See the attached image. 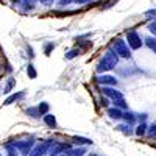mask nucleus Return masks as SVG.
<instances>
[{
    "instance_id": "f257e3e1",
    "label": "nucleus",
    "mask_w": 156,
    "mask_h": 156,
    "mask_svg": "<svg viewBox=\"0 0 156 156\" xmlns=\"http://www.w3.org/2000/svg\"><path fill=\"white\" fill-rule=\"evenodd\" d=\"M117 64H119V55H117L114 50L109 48L106 53L98 59V62H97V73L109 72V70L117 67Z\"/></svg>"
},
{
    "instance_id": "f03ea898",
    "label": "nucleus",
    "mask_w": 156,
    "mask_h": 156,
    "mask_svg": "<svg viewBox=\"0 0 156 156\" xmlns=\"http://www.w3.org/2000/svg\"><path fill=\"white\" fill-rule=\"evenodd\" d=\"M111 50H114L119 55V58H123V59L131 58V48L126 44V41H123L120 37H115L111 41Z\"/></svg>"
},
{
    "instance_id": "7ed1b4c3",
    "label": "nucleus",
    "mask_w": 156,
    "mask_h": 156,
    "mask_svg": "<svg viewBox=\"0 0 156 156\" xmlns=\"http://www.w3.org/2000/svg\"><path fill=\"white\" fill-rule=\"evenodd\" d=\"M53 142H55V139H44L41 142H36L28 156H47Z\"/></svg>"
},
{
    "instance_id": "20e7f679",
    "label": "nucleus",
    "mask_w": 156,
    "mask_h": 156,
    "mask_svg": "<svg viewBox=\"0 0 156 156\" xmlns=\"http://www.w3.org/2000/svg\"><path fill=\"white\" fill-rule=\"evenodd\" d=\"M12 144L16 145V148L19 150V153L22 156H28L30 151H31V148L36 144V139H34V136H30L28 139H23V140H14Z\"/></svg>"
},
{
    "instance_id": "39448f33",
    "label": "nucleus",
    "mask_w": 156,
    "mask_h": 156,
    "mask_svg": "<svg viewBox=\"0 0 156 156\" xmlns=\"http://www.w3.org/2000/svg\"><path fill=\"white\" fill-rule=\"evenodd\" d=\"M126 44L129 45L131 50H139L144 45V39L140 37V34L136 30H126Z\"/></svg>"
},
{
    "instance_id": "423d86ee",
    "label": "nucleus",
    "mask_w": 156,
    "mask_h": 156,
    "mask_svg": "<svg viewBox=\"0 0 156 156\" xmlns=\"http://www.w3.org/2000/svg\"><path fill=\"white\" fill-rule=\"evenodd\" d=\"M72 145L70 144H66V142H58V140H55L53 144H51V147H50V150H48V154L47 156H59L62 151H66L67 148H70Z\"/></svg>"
},
{
    "instance_id": "0eeeda50",
    "label": "nucleus",
    "mask_w": 156,
    "mask_h": 156,
    "mask_svg": "<svg viewBox=\"0 0 156 156\" xmlns=\"http://www.w3.org/2000/svg\"><path fill=\"white\" fill-rule=\"evenodd\" d=\"M97 83L101 84V86H117V78L112 76V75H108V73H98V76L95 78Z\"/></svg>"
},
{
    "instance_id": "6e6552de",
    "label": "nucleus",
    "mask_w": 156,
    "mask_h": 156,
    "mask_svg": "<svg viewBox=\"0 0 156 156\" xmlns=\"http://www.w3.org/2000/svg\"><path fill=\"white\" fill-rule=\"evenodd\" d=\"M25 95H27V94H25V90H17V92H12V94H9V95L5 98L3 105H5V106H9V105H12V103L23 100Z\"/></svg>"
},
{
    "instance_id": "1a4fd4ad",
    "label": "nucleus",
    "mask_w": 156,
    "mask_h": 156,
    "mask_svg": "<svg viewBox=\"0 0 156 156\" xmlns=\"http://www.w3.org/2000/svg\"><path fill=\"white\" fill-rule=\"evenodd\" d=\"M101 94L106 95L108 98H119V97H123V94L120 92V90H117L115 86H103L101 87Z\"/></svg>"
},
{
    "instance_id": "9d476101",
    "label": "nucleus",
    "mask_w": 156,
    "mask_h": 156,
    "mask_svg": "<svg viewBox=\"0 0 156 156\" xmlns=\"http://www.w3.org/2000/svg\"><path fill=\"white\" fill-rule=\"evenodd\" d=\"M87 151H86V148L84 147H80V145H76L75 148H67L66 151H62L59 156H84Z\"/></svg>"
},
{
    "instance_id": "9b49d317",
    "label": "nucleus",
    "mask_w": 156,
    "mask_h": 156,
    "mask_svg": "<svg viewBox=\"0 0 156 156\" xmlns=\"http://www.w3.org/2000/svg\"><path fill=\"white\" fill-rule=\"evenodd\" d=\"M106 114L109 115V119H112V120H122L123 119V109L115 108V106L106 108Z\"/></svg>"
},
{
    "instance_id": "f8f14e48",
    "label": "nucleus",
    "mask_w": 156,
    "mask_h": 156,
    "mask_svg": "<svg viewBox=\"0 0 156 156\" xmlns=\"http://www.w3.org/2000/svg\"><path fill=\"white\" fill-rule=\"evenodd\" d=\"M36 5H37V0H22V2L19 3V6H20V9H22L23 12L33 11V9L36 8Z\"/></svg>"
},
{
    "instance_id": "ddd939ff",
    "label": "nucleus",
    "mask_w": 156,
    "mask_h": 156,
    "mask_svg": "<svg viewBox=\"0 0 156 156\" xmlns=\"http://www.w3.org/2000/svg\"><path fill=\"white\" fill-rule=\"evenodd\" d=\"M125 123H129V125H134L137 122V114H134L133 111H129V109H125L123 111V119Z\"/></svg>"
},
{
    "instance_id": "4468645a",
    "label": "nucleus",
    "mask_w": 156,
    "mask_h": 156,
    "mask_svg": "<svg viewBox=\"0 0 156 156\" xmlns=\"http://www.w3.org/2000/svg\"><path fill=\"white\" fill-rule=\"evenodd\" d=\"M42 120H44V123L48 126V128H56L58 126V122H56V117L53 115V114H50V112H47L45 115H42Z\"/></svg>"
},
{
    "instance_id": "2eb2a0df",
    "label": "nucleus",
    "mask_w": 156,
    "mask_h": 156,
    "mask_svg": "<svg viewBox=\"0 0 156 156\" xmlns=\"http://www.w3.org/2000/svg\"><path fill=\"white\" fill-rule=\"evenodd\" d=\"M72 144L80 145V147H83V145H92V140L87 139V137H83V136H73L72 137Z\"/></svg>"
},
{
    "instance_id": "dca6fc26",
    "label": "nucleus",
    "mask_w": 156,
    "mask_h": 156,
    "mask_svg": "<svg viewBox=\"0 0 156 156\" xmlns=\"http://www.w3.org/2000/svg\"><path fill=\"white\" fill-rule=\"evenodd\" d=\"M147 131H148V125H147L145 122H139V123H137V126L134 128V134H136V136H139V137L145 136V134H147Z\"/></svg>"
},
{
    "instance_id": "f3484780",
    "label": "nucleus",
    "mask_w": 156,
    "mask_h": 156,
    "mask_svg": "<svg viewBox=\"0 0 156 156\" xmlns=\"http://www.w3.org/2000/svg\"><path fill=\"white\" fill-rule=\"evenodd\" d=\"M111 103H112V106H115V108H120V109H128V103H126V100H125V97H119V98H112L111 100Z\"/></svg>"
},
{
    "instance_id": "a211bd4d",
    "label": "nucleus",
    "mask_w": 156,
    "mask_h": 156,
    "mask_svg": "<svg viewBox=\"0 0 156 156\" xmlns=\"http://www.w3.org/2000/svg\"><path fill=\"white\" fill-rule=\"evenodd\" d=\"M117 131H120V133L125 134V136H131V134L134 133V129H133V125L123 123V125H119V126H117Z\"/></svg>"
},
{
    "instance_id": "6ab92c4d",
    "label": "nucleus",
    "mask_w": 156,
    "mask_h": 156,
    "mask_svg": "<svg viewBox=\"0 0 156 156\" xmlns=\"http://www.w3.org/2000/svg\"><path fill=\"white\" fill-rule=\"evenodd\" d=\"M144 44L156 55V36H147V37L144 39Z\"/></svg>"
},
{
    "instance_id": "aec40b11",
    "label": "nucleus",
    "mask_w": 156,
    "mask_h": 156,
    "mask_svg": "<svg viewBox=\"0 0 156 156\" xmlns=\"http://www.w3.org/2000/svg\"><path fill=\"white\" fill-rule=\"evenodd\" d=\"M80 55H81V48H70V50L67 51V53L64 55V58L70 61V59H75V58H78Z\"/></svg>"
},
{
    "instance_id": "412c9836",
    "label": "nucleus",
    "mask_w": 156,
    "mask_h": 156,
    "mask_svg": "<svg viewBox=\"0 0 156 156\" xmlns=\"http://www.w3.org/2000/svg\"><path fill=\"white\" fill-rule=\"evenodd\" d=\"M25 112H27V115L33 117V119H41V112H39L37 106H30L25 109Z\"/></svg>"
},
{
    "instance_id": "4be33fe9",
    "label": "nucleus",
    "mask_w": 156,
    "mask_h": 156,
    "mask_svg": "<svg viewBox=\"0 0 156 156\" xmlns=\"http://www.w3.org/2000/svg\"><path fill=\"white\" fill-rule=\"evenodd\" d=\"M27 75H28V78H31V80L37 78V70H36V67H34V64L28 62V66H27Z\"/></svg>"
},
{
    "instance_id": "5701e85b",
    "label": "nucleus",
    "mask_w": 156,
    "mask_h": 156,
    "mask_svg": "<svg viewBox=\"0 0 156 156\" xmlns=\"http://www.w3.org/2000/svg\"><path fill=\"white\" fill-rule=\"evenodd\" d=\"M14 86H16V80H14V78H8V81H6V84L3 87V92L5 94H11V90H12Z\"/></svg>"
},
{
    "instance_id": "b1692460",
    "label": "nucleus",
    "mask_w": 156,
    "mask_h": 156,
    "mask_svg": "<svg viewBox=\"0 0 156 156\" xmlns=\"http://www.w3.org/2000/svg\"><path fill=\"white\" fill-rule=\"evenodd\" d=\"M37 109H39V112H41V115H45L47 112H50V105L47 101H41L37 105Z\"/></svg>"
},
{
    "instance_id": "393cba45",
    "label": "nucleus",
    "mask_w": 156,
    "mask_h": 156,
    "mask_svg": "<svg viewBox=\"0 0 156 156\" xmlns=\"http://www.w3.org/2000/svg\"><path fill=\"white\" fill-rule=\"evenodd\" d=\"M144 17L147 20H156V9H147L144 12Z\"/></svg>"
},
{
    "instance_id": "a878e982",
    "label": "nucleus",
    "mask_w": 156,
    "mask_h": 156,
    "mask_svg": "<svg viewBox=\"0 0 156 156\" xmlns=\"http://www.w3.org/2000/svg\"><path fill=\"white\" fill-rule=\"evenodd\" d=\"M55 45H56L55 42H47V44L44 45V53H45V55H50V51L55 48Z\"/></svg>"
},
{
    "instance_id": "bb28decb",
    "label": "nucleus",
    "mask_w": 156,
    "mask_h": 156,
    "mask_svg": "<svg viewBox=\"0 0 156 156\" xmlns=\"http://www.w3.org/2000/svg\"><path fill=\"white\" fill-rule=\"evenodd\" d=\"M148 31L151 33V36H156V20H151L150 23H148Z\"/></svg>"
},
{
    "instance_id": "cd10ccee",
    "label": "nucleus",
    "mask_w": 156,
    "mask_h": 156,
    "mask_svg": "<svg viewBox=\"0 0 156 156\" xmlns=\"http://www.w3.org/2000/svg\"><path fill=\"white\" fill-rule=\"evenodd\" d=\"M109 98L106 97V95H101V98H100V105L103 106V108H109Z\"/></svg>"
},
{
    "instance_id": "c85d7f7f",
    "label": "nucleus",
    "mask_w": 156,
    "mask_h": 156,
    "mask_svg": "<svg viewBox=\"0 0 156 156\" xmlns=\"http://www.w3.org/2000/svg\"><path fill=\"white\" fill-rule=\"evenodd\" d=\"M147 134H148V136H151V137H156V123H151V125L148 126Z\"/></svg>"
},
{
    "instance_id": "c756f323",
    "label": "nucleus",
    "mask_w": 156,
    "mask_h": 156,
    "mask_svg": "<svg viewBox=\"0 0 156 156\" xmlns=\"http://www.w3.org/2000/svg\"><path fill=\"white\" fill-rule=\"evenodd\" d=\"M75 0H58V5L61 6V8H64V6H69L70 3H73Z\"/></svg>"
},
{
    "instance_id": "7c9ffc66",
    "label": "nucleus",
    "mask_w": 156,
    "mask_h": 156,
    "mask_svg": "<svg viewBox=\"0 0 156 156\" xmlns=\"http://www.w3.org/2000/svg\"><path fill=\"white\" fill-rule=\"evenodd\" d=\"M115 3H117V0H108V2H106V5H103V9H108V8L114 6Z\"/></svg>"
},
{
    "instance_id": "2f4dec72",
    "label": "nucleus",
    "mask_w": 156,
    "mask_h": 156,
    "mask_svg": "<svg viewBox=\"0 0 156 156\" xmlns=\"http://www.w3.org/2000/svg\"><path fill=\"white\" fill-rule=\"evenodd\" d=\"M147 117H148V114H145V112L137 114V122H145V120H147Z\"/></svg>"
},
{
    "instance_id": "473e14b6",
    "label": "nucleus",
    "mask_w": 156,
    "mask_h": 156,
    "mask_svg": "<svg viewBox=\"0 0 156 156\" xmlns=\"http://www.w3.org/2000/svg\"><path fill=\"white\" fill-rule=\"evenodd\" d=\"M92 2H95V0H75L73 3H76V5H86V3H92Z\"/></svg>"
},
{
    "instance_id": "72a5a7b5",
    "label": "nucleus",
    "mask_w": 156,
    "mask_h": 156,
    "mask_svg": "<svg viewBox=\"0 0 156 156\" xmlns=\"http://www.w3.org/2000/svg\"><path fill=\"white\" fill-rule=\"evenodd\" d=\"M41 2H42L45 6H51V5H53V2H55V0H41Z\"/></svg>"
},
{
    "instance_id": "f704fd0d",
    "label": "nucleus",
    "mask_w": 156,
    "mask_h": 156,
    "mask_svg": "<svg viewBox=\"0 0 156 156\" xmlns=\"http://www.w3.org/2000/svg\"><path fill=\"white\" fill-rule=\"evenodd\" d=\"M87 156H100V154H97V153H87Z\"/></svg>"
},
{
    "instance_id": "c9c22d12",
    "label": "nucleus",
    "mask_w": 156,
    "mask_h": 156,
    "mask_svg": "<svg viewBox=\"0 0 156 156\" xmlns=\"http://www.w3.org/2000/svg\"><path fill=\"white\" fill-rule=\"evenodd\" d=\"M0 156H2V153H0Z\"/></svg>"
}]
</instances>
